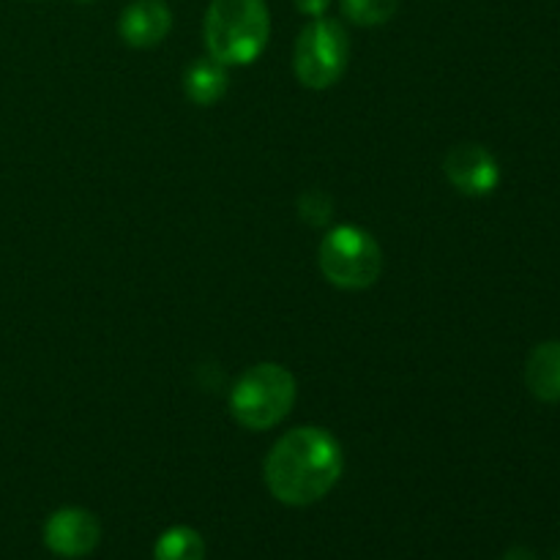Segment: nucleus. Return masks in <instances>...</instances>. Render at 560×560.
Here are the masks:
<instances>
[{"mask_svg":"<svg viewBox=\"0 0 560 560\" xmlns=\"http://www.w3.org/2000/svg\"><path fill=\"white\" fill-rule=\"evenodd\" d=\"M345 470V452L337 435L323 427H295L268 452L266 487L284 506H312L337 487Z\"/></svg>","mask_w":560,"mask_h":560,"instance_id":"obj_1","label":"nucleus"},{"mask_svg":"<svg viewBox=\"0 0 560 560\" xmlns=\"http://www.w3.org/2000/svg\"><path fill=\"white\" fill-rule=\"evenodd\" d=\"M208 58L222 66H249L266 49L271 14L266 0H211L202 22Z\"/></svg>","mask_w":560,"mask_h":560,"instance_id":"obj_2","label":"nucleus"},{"mask_svg":"<svg viewBox=\"0 0 560 560\" xmlns=\"http://www.w3.org/2000/svg\"><path fill=\"white\" fill-rule=\"evenodd\" d=\"M295 377L282 364H255L235 381L230 413L244 430L266 432L290 416L295 405Z\"/></svg>","mask_w":560,"mask_h":560,"instance_id":"obj_3","label":"nucleus"},{"mask_svg":"<svg viewBox=\"0 0 560 560\" xmlns=\"http://www.w3.org/2000/svg\"><path fill=\"white\" fill-rule=\"evenodd\" d=\"M317 262L323 277L339 290H366L383 273L381 244L359 224L334 228L317 249Z\"/></svg>","mask_w":560,"mask_h":560,"instance_id":"obj_4","label":"nucleus"},{"mask_svg":"<svg viewBox=\"0 0 560 560\" xmlns=\"http://www.w3.org/2000/svg\"><path fill=\"white\" fill-rule=\"evenodd\" d=\"M350 38L342 22L315 16L295 38L293 71L295 80L310 91H326L337 85L348 71Z\"/></svg>","mask_w":560,"mask_h":560,"instance_id":"obj_5","label":"nucleus"},{"mask_svg":"<svg viewBox=\"0 0 560 560\" xmlns=\"http://www.w3.org/2000/svg\"><path fill=\"white\" fill-rule=\"evenodd\" d=\"M102 541V525L96 514L80 506H66L49 514L44 523V545L58 558H85Z\"/></svg>","mask_w":560,"mask_h":560,"instance_id":"obj_6","label":"nucleus"},{"mask_svg":"<svg viewBox=\"0 0 560 560\" xmlns=\"http://www.w3.org/2000/svg\"><path fill=\"white\" fill-rule=\"evenodd\" d=\"M443 173H446L448 184L463 191L465 197H487L501 184L498 159L485 145H474V142L452 148L443 162Z\"/></svg>","mask_w":560,"mask_h":560,"instance_id":"obj_7","label":"nucleus"},{"mask_svg":"<svg viewBox=\"0 0 560 560\" xmlns=\"http://www.w3.org/2000/svg\"><path fill=\"white\" fill-rule=\"evenodd\" d=\"M173 27V11L164 0H135L118 20V33L129 47L151 49L167 38Z\"/></svg>","mask_w":560,"mask_h":560,"instance_id":"obj_8","label":"nucleus"},{"mask_svg":"<svg viewBox=\"0 0 560 560\" xmlns=\"http://www.w3.org/2000/svg\"><path fill=\"white\" fill-rule=\"evenodd\" d=\"M525 383L541 402H560V342H541L530 350Z\"/></svg>","mask_w":560,"mask_h":560,"instance_id":"obj_9","label":"nucleus"},{"mask_svg":"<svg viewBox=\"0 0 560 560\" xmlns=\"http://www.w3.org/2000/svg\"><path fill=\"white\" fill-rule=\"evenodd\" d=\"M228 66H222L213 58H202L186 69L184 91L189 102H195L197 107H213L228 93Z\"/></svg>","mask_w":560,"mask_h":560,"instance_id":"obj_10","label":"nucleus"},{"mask_svg":"<svg viewBox=\"0 0 560 560\" xmlns=\"http://www.w3.org/2000/svg\"><path fill=\"white\" fill-rule=\"evenodd\" d=\"M153 560H206V541L189 525H173L153 545Z\"/></svg>","mask_w":560,"mask_h":560,"instance_id":"obj_11","label":"nucleus"},{"mask_svg":"<svg viewBox=\"0 0 560 560\" xmlns=\"http://www.w3.org/2000/svg\"><path fill=\"white\" fill-rule=\"evenodd\" d=\"M399 9V0H342V14L359 27L386 25Z\"/></svg>","mask_w":560,"mask_h":560,"instance_id":"obj_12","label":"nucleus"},{"mask_svg":"<svg viewBox=\"0 0 560 560\" xmlns=\"http://www.w3.org/2000/svg\"><path fill=\"white\" fill-rule=\"evenodd\" d=\"M299 211H301V219H306L312 228H323V224L331 219V211H334L331 197L323 195V191H306V195L299 200Z\"/></svg>","mask_w":560,"mask_h":560,"instance_id":"obj_13","label":"nucleus"},{"mask_svg":"<svg viewBox=\"0 0 560 560\" xmlns=\"http://www.w3.org/2000/svg\"><path fill=\"white\" fill-rule=\"evenodd\" d=\"M295 3V9L301 11V14H306V16H312V20H315V16H323L328 11V5H331V0H293Z\"/></svg>","mask_w":560,"mask_h":560,"instance_id":"obj_14","label":"nucleus"},{"mask_svg":"<svg viewBox=\"0 0 560 560\" xmlns=\"http://www.w3.org/2000/svg\"><path fill=\"white\" fill-rule=\"evenodd\" d=\"M503 560H539L536 558L534 550H528V547H514V550H509Z\"/></svg>","mask_w":560,"mask_h":560,"instance_id":"obj_15","label":"nucleus"},{"mask_svg":"<svg viewBox=\"0 0 560 560\" xmlns=\"http://www.w3.org/2000/svg\"><path fill=\"white\" fill-rule=\"evenodd\" d=\"M82 3H91V0H82Z\"/></svg>","mask_w":560,"mask_h":560,"instance_id":"obj_16","label":"nucleus"},{"mask_svg":"<svg viewBox=\"0 0 560 560\" xmlns=\"http://www.w3.org/2000/svg\"><path fill=\"white\" fill-rule=\"evenodd\" d=\"M558 560H560V558H558Z\"/></svg>","mask_w":560,"mask_h":560,"instance_id":"obj_17","label":"nucleus"}]
</instances>
